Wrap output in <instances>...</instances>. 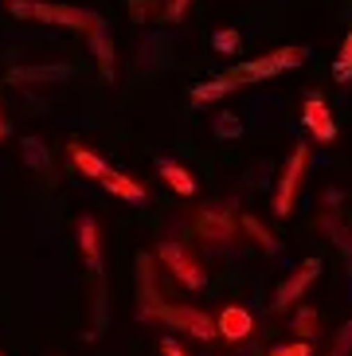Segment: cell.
<instances>
[{
	"mask_svg": "<svg viewBox=\"0 0 352 356\" xmlns=\"http://www.w3.org/2000/svg\"><path fill=\"white\" fill-rule=\"evenodd\" d=\"M161 353H165V356H188L184 348H180V345L173 341V337H165V341H161Z\"/></svg>",
	"mask_w": 352,
	"mask_h": 356,
	"instance_id": "83f0119b",
	"label": "cell"
},
{
	"mask_svg": "<svg viewBox=\"0 0 352 356\" xmlns=\"http://www.w3.org/2000/svg\"><path fill=\"white\" fill-rule=\"evenodd\" d=\"M301 126L310 129L313 141H321V145L337 141V122H333V114H329V106H325L321 95L305 98V106H301Z\"/></svg>",
	"mask_w": 352,
	"mask_h": 356,
	"instance_id": "30bf717a",
	"label": "cell"
},
{
	"mask_svg": "<svg viewBox=\"0 0 352 356\" xmlns=\"http://www.w3.org/2000/svg\"><path fill=\"white\" fill-rule=\"evenodd\" d=\"M337 79H352V32L344 35V47L337 55Z\"/></svg>",
	"mask_w": 352,
	"mask_h": 356,
	"instance_id": "7402d4cb",
	"label": "cell"
},
{
	"mask_svg": "<svg viewBox=\"0 0 352 356\" xmlns=\"http://www.w3.org/2000/svg\"><path fill=\"white\" fill-rule=\"evenodd\" d=\"M106 325V286L98 282V293H94V333Z\"/></svg>",
	"mask_w": 352,
	"mask_h": 356,
	"instance_id": "484cf974",
	"label": "cell"
},
{
	"mask_svg": "<svg viewBox=\"0 0 352 356\" xmlns=\"http://www.w3.org/2000/svg\"><path fill=\"white\" fill-rule=\"evenodd\" d=\"M211 134H216L219 141H239V137H243V122H239L235 114H219L216 122H211Z\"/></svg>",
	"mask_w": 352,
	"mask_h": 356,
	"instance_id": "44dd1931",
	"label": "cell"
},
{
	"mask_svg": "<svg viewBox=\"0 0 352 356\" xmlns=\"http://www.w3.org/2000/svg\"><path fill=\"white\" fill-rule=\"evenodd\" d=\"M294 333H298V341H310L317 337V309L313 305H301L298 314H294Z\"/></svg>",
	"mask_w": 352,
	"mask_h": 356,
	"instance_id": "ffe728a7",
	"label": "cell"
},
{
	"mask_svg": "<svg viewBox=\"0 0 352 356\" xmlns=\"http://www.w3.org/2000/svg\"><path fill=\"white\" fill-rule=\"evenodd\" d=\"M219 47V51H227V55H235L239 51V32L235 28H223V32H216V40H211Z\"/></svg>",
	"mask_w": 352,
	"mask_h": 356,
	"instance_id": "cb8c5ba5",
	"label": "cell"
},
{
	"mask_svg": "<svg viewBox=\"0 0 352 356\" xmlns=\"http://www.w3.org/2000/svg\"><path fill=\"white\" fill-rule=\"evenodd\" d=\"M239 86H243V83H235L231 74H219V79H211V83L192 86V102H196V106H204V102H219V98L235 95Z\"/></svg>",
	"mask_w": 352,
	"mask_h": 356,
	"instance_id": "e0dca14e",
	"label": "cell"
},
{
	"mask_svg": "<svg viewBox=\"0 0 352 356\" xmlns=\"http://www.w3.org/2000/svg\"><path fill=\"white\" fill-rule=\"evenodd\" d=\"M90 51H94V59H98V71H102V79H106V83H114L118 59H114V40L106 35V28L90 32Z\"/></svg>",
	"mask_w": 352,
	"mask_h": 356,
	"instance_id": "9a60e30c",
	"label": "cell"
},
{
	"mask_svg": "<svg viewBox=\"0 0 352 356\" xmlns=\"http://www.w3.org/2000/svg\"><path fill=\"white\" fill-rule=\"evenodd\" d=\"M192 227H196L200 239L207 243H231L235 239V231H239V216L231 211V204H207V208L196 211V220H192Z\"/></svg>",
	"mask_w": 352,
	"mask_h": 356,
	"instance_id": "5b68a950",
	"label": "cell"
},
{
	"mask_svg": "<svg viewBox=\"0 0 352 356\" xmlns=\"http://www.w3.org/2000/svg\"><path fill=\"white\" fill-rule=\"evenodd\" d=\"M188 4H192V0H168L165 4V20H180V16L188 12Z\"/></svg>",
	"mask_w": 352,
	"mask_h": 356,
	"instance_id": "4316f807",
	"label": "cell"
},
{
	"mask_svg": "<svg viewBox=\"0 0 352 356\" xmlns=\"http://www.w3.org/2000/svg\"><path fill=\"white\" fill-rule=\"evenodd\" d=\"M67 149H71V161H74V168H79L83 177H90V180H106V177H110V165H106L98 153H90L83 141H71Z\"/></svg>",
	"mask_w": 352,
	"mask_h": 356,
	"instance_id": "5bb4252c",
	"label": "cell"
},
{
	"mask_svg": "<svg viewBox=\"0 0 352 356\" xmlns=\"http://www.w3.org/2000/svg\"><path fill=\"white\" fill-rule=\"evenodd\" d=\"M157 168H161V180H165L176 196H196V177H192L184 165H176V161L161 157V161H157Z\"/></svg>",
	"mask_w": 352,
	"mask_h": 356,
	"instance_id": "4fadbf2b",
	"label": "cell"
},
{
	"mask_svg": "<svg viewBox=\"0 0 352 356\" xmlns=\"http://www.w3.org/2000/svg\"><path fill=\"white\" fill-rule=\"evenodd\" d=\"M12 16H31V20L55 24V28H67V32H98L102 28V16L98 12H83V8H67V4H40V0H8Z\"/></svg>",
	"mask_w": 352,
	"mask_h": 356,
	"instance_id": "6da1fadb",
	"label": "cell"
},
{
	"mask_svg": "<svg viewBox=\"0 0 352 356\" xmlns=\"http://www.w3.org/2000/svg\"><path fill=\"white\" fill-rule=\"evenodd\" d=\"M329 356H352V321L341 325V333H337V341H333Z\"/></svg>",
	"mask_w": 352,
	"mask_h": 356,
	"instance_id": "603a6c76",
	"label": "cell"
},
{
	"mask_svg": "<svg viewBox=\"0 0 352 356\" xmlns=\"http://www.w3.org/2000/svg\"><path fill=\"white\" fill-rule=\"evenodd\" d=\"M305 47H278V51L262 55V59H247V63H235L231 67V79L235 83H259V79H274L282 71H294V67L305 63Z\"/></svg>",
	"mask_w": 352,
	"mask_h": 356,
	"instance_id": "7a4b0ae2",
	"label": "cell"
},
{
	"mask_svg": "<svg viewBox=\"0 0 352 356\" xmlns=\"http://www.w3.org/2000/svg\"><path fill=\"white\" fill-rule=\"evenodd\" d=\"M317 274H321V259L313 254V259H305L298 270H294L290 278H286V282L274 290V302H270V309H278V314H282V309H294V305H301V293L317 282Z\"/></svg>",
	"mask_w": 352,
	"mask_h": 356,
	"instance_id": "52a82bcc",
	"label": "cell"
},
{
	"mask_svg": "<svg viewBox=\"0 0 352 356\" xmlns=\"http://www.w3.org/2000/svg\"><path fill=\"white\" fill-rule=\"evenodd\" d=\"M310 168V145H298L282 168V180H278V192H274V216H290L294 211V196H298V184Z\"/></svg>",
	"mask_w": 352,
	"mask_h": 356,
	"instance_id": "8992f818",
	"label": "cell"
},
{
	"mask_svg": "<svg viewBox=\"0 0 352 356\" xmlns=\"http://www.w3.org/2000/svg\"><path fill=\"white\" fill-rule=\"evenodd\" d=\"M165 298L157 293V266L153 254H137V321H157Z\"/></svg>",
	"mask_w": 352,
	"mask_h": 356,
	"instance_id": "ba28073f",
	"label": "cell"
},
{
	"mask_svg": "<svg viewBox=\"0 0 352 356\" xmlns=\"http://www.w3.org/2000/svg\"><path fill=\"white\" fill-rule=\"evenodd\" d=\"M270 356H313V345H310V341H294V345L270 348Z\"/></svg>",
	"mask_w": 352,
	"mask_h": 356,
	"instance_id": "d4e9b609",
	"label": "cell"
},
{
	"mask_svg": "<svg viewBox=\"0 0 352 356\" xmlns=\"http://www.w3.org/2000/svg\"><path fill=\"white\" fill-rule=\"evenodd\" d=\"M74 239H79V251H83V266L102 282V239H98V220L83 216L79 227H74Z\"/></svg>",
	"mask_w": 352,
	"mask_h": 356,
	"instance_id": "8fae6325",
	"label": "cell"
},
{
	"mask_svg": "<svg viewBox=\"0 0 352 356\" xmlns=\"http://www.w3.org/2000/svg\"><path fill=\"white\" fill-rule=\"evenodd\" d=\"M216 329H219V341H227V345H247L250 333H255V317H250L243 305H223L216 314Z\"/></svg>",
	"mask_w": 352,
	"mask_h": 356,
	"instance_id": "9c48e42d",
	"label": "cell"
},
{
	"mask_svg": "<svg viewBox=\"0 0 352 356\" xmlns=\"http://www.w3.org/2000/svg\"><path fill=\"white\" fill-rule=\"evenodd\" d=\"M4 137H8V126H4V118H0V141H4Z\"/></svg>",
	"mask_w": 352,
	"mask_h": 356,
	"instance_id": "f1b7e54d",
	"label": "cell"
},
{
	"mask_svg": "<svg viewBox=\"0 0 352 356\" xmlns=\"http://www.w3.org/2000/svg\"><path fill=\"white\" fill-rule=\"evenodd\" d=\"M0 356H4V353H0Z\"/></svg>",
	"mask_w": 352,
	"mask_h": 356,
	"instance_id": "f546056e",
	"label": "cell"
},
{
	"mask_svg": "<svg viewBox=\"0 0 352 356\" xmlns=\"http://www.w3.org/2000/svg\"><path fill=\"white\" fill-rule=\"evenodd\" d=\"M24 161H28V168H35V172H43V177H55V165H51V149L43 145L40 137H24Z\"/></svg>",
	"mask_w": 352,
	"mask_h": 356,
	"instance_id": "ac0fdd59",
	"label": "cell"
},
{
	"mask_svg": "<svg viewBox=\"0 0 352 356\" xmlns=\"http://www.w3.org/2000/svg\"><path fill=\"white\" fill-rule=\"evenodd\" d=\"M157 321H165L168 329H180V333L196 337V341H219V329H216V317H207L204 309H196V305H161V314H157Z\"/></svg>",
	"mask_w": 352,
	"mask_h": 356,
	"instance_id": "277c9868",
	"label": "cell"
},
{
	"mask_svg": "<svg viewBox=\"0 0 352 356\" xmlns=\"http://www.w3.org/2000/svg\"><path fill=\"white\" fill-rule=\"evenodd\" d=\"M102 188L110 192V196H118V200H129V204H141V200H149L145 184H137L134 177H125V172H114V168H110V177L102 180Z\"/></svg>",
	"mask_w": 352,
	"mask_h": 356,
	"instance_id": "2e32d148",
	"label": "cell"
},
{
	"mask_svg": "<svg viewBox=\"0 0 352 356\" xmlns=\"http://www.w3.org/2000/svg\"><path fill=\"white\" fill-rule=\"evenodd\" d=\"M71 79V67L67 63H43V67H16V71H8V83L16 86H35V83H67Z\"/></svg>",
	"mask_w": 352,
	"mask_h": 356,
	"instance_id": "7c38bea8",
	"label": "cell"
},
{
	"mask_svg": "<svg viewBox=\"0 0 352 356\" xmlns=\"http://www.w3.org/2000/svg\"><path fill=\"white\" fill-rule=\"evenodd\" d=\"M239 223H243V231H247V235H250L255 243H259V247H262L266 254H282V243L274 239V235H270V231L262 227V223L255 220V216H239Z\"/></svg>",
	"mask_w": 352,
	"mask_h": 356,
	"instance_id": "d6986e66",
	"label": "cell"
},
{
	"mask_svg": "<svg viewBox=\"0 0 352 356\" xmlns=\"http://www.w3.org/2000/svg\"><path fill=\"white\" fill-rule=\"evenodd\" d=\"M157 259L168 266V274H173L176 282L184 286V290H204L207 286V274H204V266L196 262V254L188 251L184 243H161L157 247Z\"/></svg>",
	"mask_w": 352,
	"mask_h": 356,
	"instance_id": "3957f363",
	"label": "cell"
}]
</instances>
